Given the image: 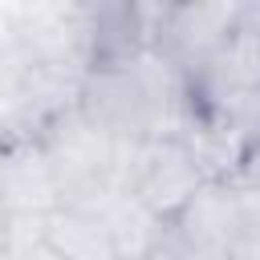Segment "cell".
Here are the masks:
<instances>
[{
	"label": "cell",
	"mask_w": 260,
	"mask_h": 260,
	"mask_svg": "<svg viewBox=\"0 0 260 260\" xmlns=\"http://www.w3.org/2000/svg\"><path fill=\"white\" fill-rule=\"evenodd\" d=\"M73 106L98 134L138 146L183 130V77L150 49L122 65L85 69Z\"/></svg>",
	"instance_id": "obj_1"
},
{
	"label": "cell",
	"mask_w": 260,
	"mask_h": 260,
	"mask_svg": "<svg viewBox=\"0 0 260 260\" xmlns=\"http://www.w3.org/2000/svg\"><path fill=\"white\" fill-rule=\"evenodd\" d=\"M41 146L53 162L61 203H106L110 195H122L130 146L98 134L77 114V106L61 110L53 122H45Z\"/></svg>",
	"instance_id": "obj_2"
},
{
	"label": "cell",
	"mask_w": 260,
	"mask_h": 260,
	"mask_svg": "<svg viewBox=\"0 0 260 260\" xmlns=\"http://www.w3.org/2000/svg\"><path fill=\"white\" fill-rule=\"evenodd\" d=\"M207 179L211 175L199 162L195 146L183 134H162L130 146L122 191L134 203H142L154 219H175Z\"/></svg>",
	"instance_id": "obj_3"
},
{
	"label": "cell",
	"mask_w": 260,
	"mask_h": 260,
	"mask_svg": "<svg viewBox=\"0 0 260 260\" xmlns=\"http://www.w3.org/2000/svg\"><path fill=\"white\" fill-rule=\"evenodd\" d=\"M240 16H244L240 0L158 4V16H154V53L187 81V77H195L236 37Z\"/></svg>",
	"instance_id": "obj_4"
},
{
	"label": "cell",
	"mask_w": 260,
	"mask_h": 260,
	"mask_svg": "<svg viewBox=\"0 0 260 260\" xmlns=\"http://www.w3.org/2000/svg\"><path fill=\"white\" fill-rule=\"evenodd\" d=\"M57 207H61V187L41 146V134L4 130L0 138V219L37 228Z\"/></svg>",
	"instance_id": "obj_5"
},
{
	"label": "cell",
	"mask_w": 260,
	"mask_h": 260,
	"mask_svg": "<svg viewBox=\"0 0 260 260\" xmlns=\"http://www.w3.org/2000/svg\"><path fill=\"white\" fill-rule=\"evenodd\" d=\"M37 240L61 260H122L102 203H61L37 223Z\"/></svg>",
	"instance_id": "obj_6"
},
{
	"label": "cell",
	"mask_w": 260,
	"mask_h": 260,
	"mask_svg": "<svg viewBox=\"0 0 260 260\" xmlns=\"http://www.w3.org/2000/svg\"><path fill=\"white\" fill-rule=\"evenodd\" d=\"M142 260H223L215 248H207L199 236H191L179 219H162Z\"/></svg>",
	"instance_id": "obj_7"
},
{
	"label": "cell",
	"mask_w": 260,
	"mask_h": 260,
	"mask_svg": "<svg viewBox=\"0 0 260 260\" xmlns=\"http://www.w3.org/2000/svg\"><path fill=\"white\" fill-rule=\"evenodd\" d=\"M8 260H61V256H57V252H49V248H45L37 236H28V240H24V244H20V248H16Z\"/></svg>",
	"instance_id": "obj_8"
}]
</instances>
